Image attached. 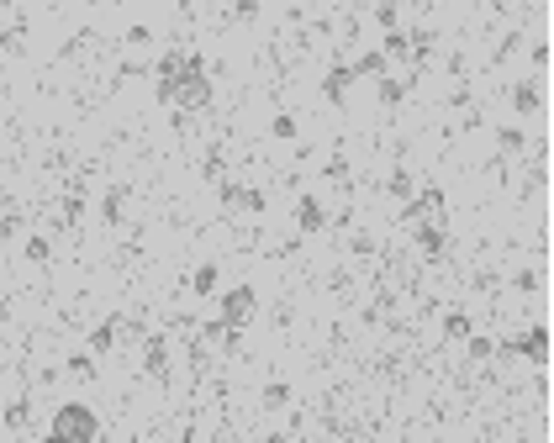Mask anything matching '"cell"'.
<instances>
[{
    "instance_id": "7a4b0ae2",
    "label": "cell",
    "mask_w": 554,
    "mask_h": 443,
    "mask_svg": "<svg viewBox=\"0 0 554 443\" xmlns=\"http://www.w3.org/2000/svg\"><path fill=\"white\" fill-rule=\"evenodd\" d=\"M222 312H227V322H232V327H238V322H248L253 296H248V290H238V296H227V301H222Z\"/></svg>"
},
{
    "instance_id": "6da1fadb",
    "label": "cell",
    "mask_w": 554,
    "mask_h": 443,
    "mask_svg": "<svg viewBox=\"0 0 554 443\" xmlns=\"http://www.w3.org/2000/svg\"><path fill=\"white\" fill-rule=\"evenodd\" d=\"M53 438H96V417L80 407H63L59 422H53Z\"/></svg>"
}]
</instances>
